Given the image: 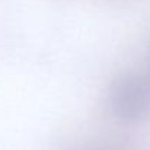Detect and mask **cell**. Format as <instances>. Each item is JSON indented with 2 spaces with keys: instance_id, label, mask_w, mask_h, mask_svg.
Segmentation results:
<instances>
[{
  "instance_id": "cell-1",
  "label": "cell",
  "mask_w": 150,
  "mask_h": 150,
  "mask_svg": "<svg viewBox=\"0 0 150 150\" xmlns=\"http://www.w3.org/2000/svg\"><path fill=\"white\" fill-rule=\"evenodd\" d=\"M109 105L115 116L135 122L150 115V77L131 72L113 81L109 90Z\"/></svg>"
}]
</instances>
